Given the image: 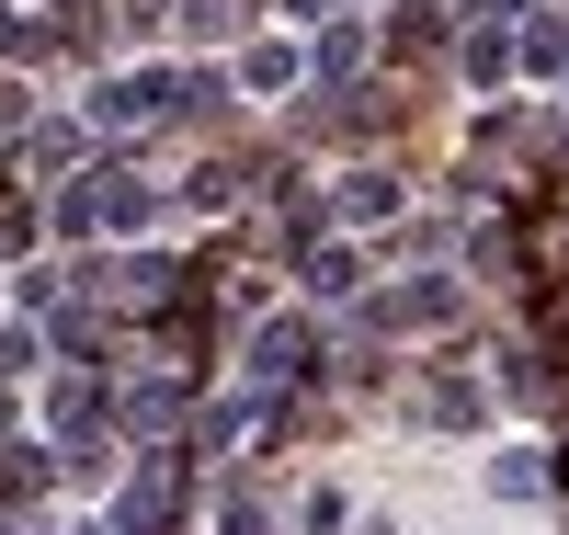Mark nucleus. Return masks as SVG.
I'll list each match as a JSON object with an SVG mask.
<instances>
[{
    "label": "nucleus",
    "mask_w": 569,
    "mask_h": 535,
    "mask_svg": "<svg viewBox=\"0 0 569 535\" xmlns=\"http://www.w3.org/2000/svg\"><path fill=\"white\" fill-rule=\"evenodd\" d=\"M149 217H160V194L137 171H91V182L58 194V228H149Z\"/></svg>",
    "instance_id": "f257e3e1"
},
{
    "label": "nucleus",
    "mask_w": 569,
    "mask_h": 535,
    "mask_svg": "<svg viewBox=\"0 0 569 535\" xmlns=\"http://www.w3.org/2000/svg\"><path fill=\"white\" fill-rule=\"evenodd\" d=\"M308 365H319V330H308V319H262L251 343H240V376H251V387H297Z\"/></svg>",
    "instance_id": "f03ea898"
},
{
    "label": "nucleus",
    "mask_w": 569,
    "mask_h": 535,
    "mask_svg": "<svg viewBox=\"0 0 569 535\" xmlns=\"http://www.w3.org/2000/svg\"><path fill=\"white\" fill-rule=\"evenodd\" d=\"M399 206H410V182H399V171H353V182H342V217H353V228L399 217Z\"/></svg>",
    "instance_id": "7ed1b4c3"
},
{
    "label": "nucleus",
    "mask_w": 569,
    "mask_h": 535,
    "mask_svg": "<svg viewBox=\"0 0 569 535\" xmlns=\"http://www.w3.org/2000/svg\"><path fill=\"white\" fill-rule=\"evenodd\" d=\"M240 80H251L262 103H273V91H297V80H308V58H297V46H273V34H262L251 58H240Z\"/></svg>",
    "instance_id": "20e7f679"
},
{
    "label": "nucleus",
    "mask_w": 569,
    "mask_h": 535,
    "mask_svg": "<svg viewBox=\"0 0 569 535\" xmlns=\"http://www.w3.org/2000/svg\"><path fill=\"white\" fill-rule=\"evenodd\" d=\"M46 422H58V433H91V422H103V387H91V376H58V387H46Z\"/></svg>",
    "instance_id": "39448f33"
},
{
    "label": "nucleus",
    "mask_w": 569,
    "mask_h": 535,
    "mask_svg": "<svg viewBox=\"0 0 569 535\" xmlns=\"http://www.w3.org/2000/svg\"><path fill=\"white\" fill-rule=\"evenodd\" d=\"M490 491H501V502H536V491H547V456H536V445H501V456H490Z\"/></svg>",
    "instance_id": "423d86ee"
},
{
    "label": "nucleus",
    "mask_w": 569,
    "mask_h": 535,
    "mask_svg": "<svg viewBox=\"0 0 569 535\" xmlns=\"http://www.w3.org/2000/svg\"><path fill=\"white\" fill-rule=\"evenodd\" d=\"M353 285H365V262L342 251V239H330V251H308V297H353Z\"/></svg>",
    "instance_id": "0eeeda50"
},
{
    "label": "nucleus",
    "mask_w": 569,
    "mask_h": 535,
    "mask_svg": "<svg viewBox=\"0 0 569 535\" xmlns=\"http://www.w3.org/2000/svg\"><path fill=\"white\" fill-rule=\"evenodd\" d=\"M308 69H319V80H353V69H365V23H330Z\"/></svg>",
    "instance_id": "6e6552de"
},
{
    "label": "nucleus",
    "mask_w": 569,
    "mask_h": 535,
    "mask_svg": "<svg viewBox=\"0 0 569 535\" xmlns=\"http://www.w3.org/2000/svg\"><path fill=\"white\" fill-rule=\"evenodd\" d=\"M467 80L501 91V80H512V46H501V34H467Z\"/></svg>",
    "instance_id": "1a4fd4ad"
},
{
    "label": "nucleus",
    "mask_w": 569,
    "mask_h": 535,
    "mask_svg": "<svg viewBox=\"0 0 569 535\" xmlns=\"http://www.w3.org/2000/svg\"><path fill=\"white\" fill-rule=\"evenodd\" d=\"M525 69H536V80L569 69V23H536V34H525Z\"/></svg>",
    "instance_id": "9d476101"
},
{
    "label": "nucleus",
    "mask_w": 569,
    "mask_h": 535,
    "mask_svg": "<svg viewBox=\"0 0 569 535\" xmlns=\"http://www.w3.org/2000/svg\"><path fill=\"white\" fill-rule=\"evenodd\" d=\"M217 524H228V535H273V502H262V491H228Z\"/></svg>",
    "instance_id": "9b49d317"
},
{
    "label": "nucleus",
    "mask_w": 569,
    "mask_h": 535,
    "mask_svg": "<svg viewBox=\"0 0 569 535\" xmlns=\"http://www.w3.org/2000/svg\"><path fill=\"white\" fill-rule=\"evenodd\" d=\"M240 23V0H182V34H228Z\"/></svg>",
    "instance_id": "f8f14e48"
},
{
    "label": "nucleus",
    "mask_w": 569,
    "mask_h": 535,
    "mask_svg": "<svg viewBox=\"0 0 569 535\" xmlns=\"http://www.w3.org/2000/svg\"><path fill=\"white\" fill-rule=\"evenodd\" d=\"M284 12H342V0H284Z\"/></svg>",
    "instance_id": "ddd939ff"
},
{
    "label": "nucleus",
    "mask_w": 569,
    "mask_h": 535,
    "mask_svg": "<svg viewBox=\"0 0 569 535\" xmlns=\"http://www.w3.org/2000/svg\"><path fill=\"white\" fill-rule=\"evenodd\" d=\"M0 433H12V387H0Z\"/></svg>",
    "instance_id": "4468645a"
},
{
    "label": "nucleus",
    "mask_w": 569,
    "mask_h": 535,
    "mask_svg": "<svg viewBox=\"0 0 569 535\" xmlns=\"http://www.w3.org/2000/svg\"><path fill=\"white\" fill-rule=\"evenodd\" d=\"M0 535H12V513H0Z\"/></svg>",
    "instance_id": "2eb2a0df"
}]
</instances>
